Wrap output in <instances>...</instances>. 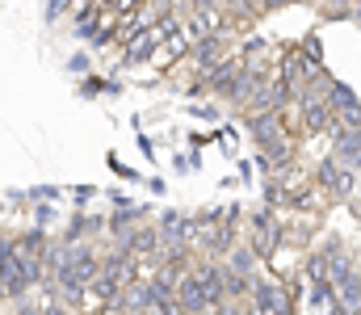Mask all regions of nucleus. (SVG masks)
Returning <instances> with one entry per match:
<instances>
[{"instance_id":"a211bd4d","label":"nucleus","mask_w":361,"mask_h":315,"mask_svg":"<svg viewBox=\"0 0 361 315\" xmlns=\"http://www.w3.org/2000/svg\"><path fill=\"white\" fill-rule=\"evenodd\" d=\"M336 118H341L345 126H361V101L345 105V109H336Z\"/></svg>"},{"instance_id":"4468645a","label":"nucleus","mask_w":361,"mask_h":315,"mask_svg":"<svg viewBox=\"0 0 361 315\" xmlns=\"http://www.w3.org/2000/svg\"><path fill=\"white\" fill-rule=\"evenodd\" d=\"M324 17H332V21L357 17V0H328V4H324Z\"/></svg>"},{"instance_id":"412c9836","label":"nucleus","mask_w":361,"mask_h":315,"mask_svg":"<svg viewBox=\"0 0 361 315\" xmlns=\"http://www.w3.org/2000/svg\"><path fill=\"white\" fill-rule=\"evenodd\" d=\"M109 168H114V173H118V177H139V173H135V168H126V164H122V160H118V156H109Z\"/></svg>"},{"instance_id":"f03ea898","label":"nucleus","mask_w":361,"mask_h":315,"mask_svg":"<svg viewBox=\"0 0 361 315\" xmlns=\"http://www.w3.org/2000/svg\"><path fill=\"white\" fill-rule=\"evenodd\" d=\"M177 299L185 303V311H189V315H210L214 307H219V303H214V295H210V290L202 286V278H197L193 269H189V273L180 278V286H177Z\"/></svg>"},{"instance_id":"2eb2a0df","label":"nucleus","mask_w":361,"mask_h":315,"mask_svg":"<svg viewBox=\"0 0 361 315\" xmlns=\"http://www.w3.org/2000/svg\"><path fill=\"white\" fill-rule=\"evenodd\" d=\"M307 278L311 282H328V257L324 252H311L307 257Z\"/></svg>"},{"instance_id":"f3484780","label":"nucleus","mask_w":361,"mask_h":315,"mask_svg":"<svg viewBox=\"0 0 361 315\" xmlns=\"http://www.w3.org/2000/svg\"><path fill=\"white\" fill-rule=\"evenodd\" d=\"M68 8H76V0H47V21H59Z\"/></svg>"},{"instance_id":"1a4fd4ad","label":"nucleus","mask_w":361,"mask_h":315,"mask_svg":"<svg viewBox=\"0 0 361 315\" xmlns=\"http://www.w3.org/2000/svg\"><path fill=\"white\" fill-rule=\"evenodd\" d=\"M197 248H206V252H210V261H214V257H227V252L235 248V231H231V223H223V227L206 231V235L197 240Z\"/></svg>"},{"instance_id":"f257e3e1","label":"nucleus","mask_w":361,"mask_h":315,"mask_svg":"<svg viewBox=\"0 0 361 315\" xmlns=\"http://www.w3.org/2000/svg\"><path fill=\"white\" fill-rule=\"evenodd\" d=\"M281 235H286V227L273 218L269 206L252 214V240H248V244H252V252H257L261 261H273V252L281 248Z\"/></svg>"},{"instance_id":"f8f14e48","label":"nucleus","mask_w":361,"mask_h":315,"mask_svg":"<svg viewBox=\"0 0 361 315\" xmlns=\"http://www.w3.org/2000/svg\"><path fill=\"white\" fill-rule=\"evenodd\" d=\"M257 252H252V244H235L231 252H227V269H235V273H248V278H257Z\"/></svg>"},{"instance_id":"473e14b6","label":"nucleus","mask_w":361,"mask_h":315,"mask_svg":"<svg viewBox=\"0 0 361 315\" xmlns=\"http://www.w3.org/2000/svg\"><path fill=\"white\" fill-rule=\"evenodd\" d=\"M357 17H361V0H357Z\"/></svg>"},{"instance_id":"0eeeda50","label":"nucleus","mask_w":361,"mask_h":315,"mask_svg":"<svg viewBox=\"0 0 361 315\" xmlns=\"http://www.w3.org/2000/svg\"><path fill=\"white\" fill-rule=\"evenodd\" d=\"M248 130H252V139L261 143V147H273L277 139H286V130H281V118L265 109V113H248Z\"/></svg>"},{"instance_id":"7c9ffc66","label":"nucleus","mask_w":361,"mask_h":315,"mask_svg":"<svg viewBox=\"0 0 361 315\" xmlns=\"http://www.w3.org/2000/svg\"><path fill=\"white\" fill-rule=\"evenodd\" d=\"M353 168H357V173H361V156H357V164H353Z\"/></svg>"},{"instance_id":"9b49d317","label":"nucleus","mask_w":361,"mask_h":315,"mask_svg":"<svg viewBox=\"0 0 361 315\" xmlns=\"http://www.w3.org/2000/svg\"><path fill=\"white\" fill-rule=\"evenodd\" d=\"M336 299H341L353 315H361V273H357V269H353V273H345V278L336 282Z\"/></svg>"},{"instance_id":"393cba45","label":"nucleus","mask_w":361,"mask_h":315,"mask_svg":"<svg viewBox=\"0 0 361 315\" xmlns=\"http://www.w3.org/2000/svg\"><path fill=\"white\" fill-rule=\"evenodd\" d=\"M42 315H68V307H63V303L55 299V303H47V307H42Z\"/></svg>"},{"instance_id":"6e6552de","label":"nucleus","mask_w":361,"mask_h":315,"mask_svg":"<svg viewBox=\"0 0 361 315\" xmlns=\"http://www.w3.org/2000/svg\"><path fill=\"white\" fill-rule=\"evenodd\" d=\"M122 286H126V282H122L118 273H105V269H101V273L92 278L89 295L101 303V307H118V299H122Z\"/></svg>"},{"instance_id":"7ed1b4c3","label":"nucleus","mask_w":361,"mask_h":315,"mask_svg":"<svg viewBox=\"0 0 361 315\" xmlns=\"http://www.w3.org/2000/svg\"><path fill=\"white\" fill-rule=\"evenodd\" d=\"M315 181H319L328 194H336V198H353V168H349V164H341L336 156H332V160H324V164L315 168Z\"/></svg>"},{"instance_id":"dca6fc26","label":"nucleus","mask_w":361,"mask_h":315,"mask_svg":"<svg viewBox=\"0 0 361 315\" xmlns=\"http://www.w3.org/2000/svg\"><path fill=\"white\" fill-rule=\"evenodd\" d=\"M156 315H189V311H185V303L173 295V299H160V303H156Z\"/></svg>"},{"instance_id":"c756f323","label":"nucleus","mask_w":361,"mask_h":315,"mask_svg":"<svg viewBox=\"0 0 361 315\" xmlns=\"http://www.w3.org/2000/svg\"><path fill=\"white\" fill-rule=\"evenodd\" d=\"M4 299H8V290H4V282H0V303H4Z\"/></svg>"},{"instance_id":"9d476101","label":"nucleus","mask_w":361,"mask_h":315,"mask_svg":"<svg viewBox=\"0 0 361 315\" xmlns=\"http://www.w3.org/2000/svg\"><path fill=\"white\" fill-rule=\"evenodd\" d=\"M17 240V257L21 261H42V252H47V231L42 227H30V231H21V235H13Z\"/></svg>"},{"instance_id":"6ab92c4d","label":"nucleus","mask_w":361,"mask_h":315,"mask_svg":"<svg viewBox=\"0 0 361 315\" xmlns=\"http://www.w3.org/2000/svg\"><path fill=\"white\" fill-rule=\"evenodd\" d=\"M13 257H17V240H13V235H0V269H4Z\"/></svg>"},{"instance_id":"20e7f679","label":"nucleus","mask_w":361,"mask_h":315,"mask_svg":"<svg viewBox=\"0 0 361 315\" xmlns=\"http://www.w3.org/2000/svg\"><path fill=\"white\" fill-rule=\"evenodd\" d=\"M118 307L126 315H147L156 311V290H152V278H135V282H126L122 286V299H118Z\"/></svg>"},{"instance_id":"39448f33","label":"nucleus","mask_w":361,"mask_h":315,"mask_svg":"<svg viewBox=\"0 0 361 315\" xmlns=\"http://www.w3.org/2000/svg\"><path fill=\"white\" fill-rule=\"evenodd\" d=\"M252 303L265 315H294L290 311V295H286L277 282H269V278H257V282H252Z\"/></svg>"},{"instance_id":"5701e85b","label":"nucleus","mask_w":361,"mask_h":315,"mask_svg":"<svg viewBox=\"0 0 361 315\" xmlns=\"http://www.w3.org/2000/svg\"><path fill=\"white\" fill-rule=\"evenodd\" d=\"M101 89H105V80H85V85H80V93H85V97H92V93H101Z\"/></svg>"},{"instance_id":"aec40b11","label":"nucleus","mask_w":361,"mask_h":315,"mask_svg":"<svg viewBox=\"0 0 361 315\" xmlns=\"http://www.w3.org/2000/svg\"><path fill=\"white\" fill-rule=\"evenodd\" d=\"M302 55L319 63V55H324V47H319V38H307V47H302Z\"/></svg>"},{"instance_id":"4be33fe9","label":"nucleus","mask_w":361,"mask_h":315,"mask_svg":"<svg viewBox=\"0 0 361 315\" xmlns=\"http://www.w3.org/2000/svg\"><path fill=\"white\" fill-rule=\"evenodd\" d=\"M13 315H42V307H34V303H25V299H17V307Z\"/></svg>"},{"instance_id":"a878e982","label":"nucleus","mask_w":361,"mask_h":315,"mask_svg":"<svg viewBox=\"0 0 361 315\" xmlns=\"http://www.w3.org/2000/svg\"><path fill=\"white\" fill-rule=\"evenodd\" d=\"M85 198H92V185H76V206H85Z\"/></svg>"},{"instance_id":"ddd939ff","label":"nucleus","mask_w":361,"mask_h":315,"mask_svg":"<svg viewBox=\"0 0 361 315\" xmlns=\"http://www.w3.org/2000/svg\"><path fill=\"white\" fill-rule=\"evenodd\" d=\"M143 214H147V206H143V202H139V206H118V210H114V218L105 223V231H114V235H126V231H130V223H139Z\"/></svg>"},{"instance_id":"2f4dec72","label":"nucleus","mask_w":361,"mask_h":315,"mask_svg":"<svg viewBox=\"0 0 361 315\" xmlns=\"http://www.w3.org/2000/svg\"><path fill=\"white\" fill-rule=\"evenodd\" d=\"M353 21H357V30H361V17H353Z\"/></svg>"},{"instance_id":"cd10ccee","label":"nucleus","mask_w":361,"mask_h":315,"mask_svg":"<svg viewBox=\"0 0 361 315\" xmlns=\"http://www.w3.org/2000/svg\"><path fill=\"white\" fill-rule=\"evenodd\" d=\"M101 315H126V311H122V307H105Z\"/></svg>"},{"instance_id":"423d86ee","label":"nucleus","mask_w":361,"mask_h":315,"mask_svg":"<svg viewBox=\"0 0 361 315\" xmlns=\"http://www.w3.org/2000/svg\"><path fill=\"white\" fill-rule=\"evenodd\" d=\"M223 47H227V38H219V34H210V38H202V42H193V63H197V72L206 76V72H214L227 55H223Z\"/></svg>"},{"instance_id":"bb28decb","label":"nucleus","mask_w":361,"mask_h":315,"mask_svg":"<svg viewBox=\"0 0 361 315\" xmlns=\"http://www.w3.org/2000/svg\"><path fill=\"white\" fill-rule=\"evenodd\" d=\"M328 315H353V311H349V307H345V303H341V299H336V303H332V307H328Z\"/></svg>"},{"instance_id":"b1692460","label":"nucleus","mask_w":361,"mask_h":315,"mask_svg":"<svg viewBox=\"0 0 361 315\" xmlns=\"http://www.w3.org/2000/svg\"><path fill=\"white\" fill-rule=\"evenodd\" d=\"M68 68H72V72H76V76H80V72H89V55H76V59H72V63H68Z\"/></svg>"},{"instance_id":"c85d7f7f","label":"nucleus","mask_w":361,"mask_h":315,"mask_svg":"<svg viewBox=\"0 0 361 315\" xmlns=\"http://www.w3.org/2000/svg\"><path fill=\"white\" fill-rule=\"evenodd\" d=\"M97 4H101V8H114V4H118V0H97Z\"/></svg>"}]
</instances>
